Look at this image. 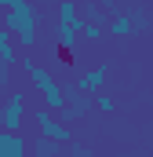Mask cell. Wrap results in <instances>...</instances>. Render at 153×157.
<instances>
[{"label": "cell", "instance_id": "12", "mask_svg": "<svg viewBox=\"0 0 153 157\" xmlns=\"http://www.w3.org/2000/svg\"><path fill=\"white\" fill-rule=\"evenodd\" d=\"M76 11H80V18H84V22H106V15L99 11V4H95V0H84Z\"/></svg>", "mask_w": 153, "mask_h": 157}, {"label": "cell", "instance_id": "8", "mask_svg": "<svg viewBox=\"0 0 153 157\" xmlns=\"http://www.w3.org/2000/svg\"><path fill=\"white\" fill-rule=\"evenodd\" d=\"M0 157H29V143L22 132H0Z\"/></svg>", "mask_w": 153, "mask_h": 157}, {"label": "cell", "instance_id": "2", "mask_svg": "<svg viewBox=\"0 0 153 157\" xmlns=\"http://www.w3.org/2000/svg\"><path fill=\"white\" fill-rule=\"evenodd\" d=\"M22 70L29 73V80H33V88H37L40 95H44V106H47L51 113H58V110L66 106V88H62L58 80L51 77V73H44V70H40V66L33 62V59H29V55L22 59Z\"/></svg>", "mask_w": 153, "mask_h": 157}, {"label": "cell", "instance_id": "16", "mask_svg": "<svg viewBox=\"0 0 153 157\" xmlns=\"http://www.w3.org/2000/svg\"><path fill=\"white\" fill-rule=\"evenodd\" d=\"M11 4H15V0H0V7H4V11H7V7H11Z\"/></svg>", "mask_w": 153, "mask_h": 157}, {"label": "cell", "instance_id": "10", "mask_svg": "<svg viewBox=\"0 0 153 157\" xmlns=\"http://www.w3.org/2000/svg\"><path fill=\"white\" fill-rule=\"evenodd\" d=\"M29 157H58V143H51V139H33L29 143Z\"/></svg>", "mask_w": 153, "mask_h": 157}, {"label": "cell", "instance_id": "13", "mask_svg": "<svg viewBox=\"0 0 153 157\" xmlns=\"http://www.w3.org/2000/svg\"><path fill=\"white\" fill-rule=\"evenodd\" d=\"M91 106H95L99 113H113V110H117V102L110 99V95H106V91H99V95H91Z\"/></svg>", "mask_w": 153, "mask_h": 157}, {"label": "cell", "instance_id": "7", "mask_svg": "<svg viewBox=\"0 0 153 157\" xmlns=\"http://www.w3.org/2000/svg\"><path fill=\"white\" fill-rule=\"evenodd\" d=\"M73 88L80 91V95H99V91L106 88V62H102V66H95V70H88V73H80Z\"/></svg>", "mask_w": 153, "mask_h": 157}, {"label": "cell", "instance_id": "6", "mask_svg": "<svg viewBox=\"0 0 153 157\" xmlns=\"http://www.w3.org/2000/svg\"><path fill=\"white\" fill-rule=\"evenodd\" d=\"M58 113H62V124L88 117V113H91V95H80L73 84H69V88H66V106H62Z\"/></svg>", "mask_w": 153, "mask_h": 157}, {"label": "cell", "instance_id": "17", "mask_svg": "<svg viewBox=\"0 0 153 157\" xmlns=\"http://www.w3.org/2000/svg\"><path fill=\"white\" fill-rule=\"evenodd\" d=\"M0 132H4V113H0Z\"/></svg>", "mask_w": 153, "mask_h": 157}, {"label": "cell", "instance_id": "14", "mask_svg": "<svg viewBox=\"0 0 153 157\" xmlns=\"http://www.w3.org/2000/svg\"><path fill=\"white\" fill-rule=\"evenodd\" d=\"M95 4H99V11H102L106 18H113V15H120V4H117V0H95Z\"/></svg>", "mask_w": 153, "mask_h": 157}, {"label": "cell", "instance_id": "9", "mask_svg": "<svg viewBox=\"0 0 153 157\" xmlns=\"http://www.w3.org/2000/svg\"><path fill=\"white\" fill-rule=\"evenodd\" d=\"M106 33H110V37H131V33H135V18H131V11H120V15H113V18H110V22H106Z\"/></svg>", "mask_w": 153, "mask_h": 157}, {"label": "cell", "instance_id": "15", "mask_svg": "<svg viewBox=\"0 0 153 157\" xmlns=\"http://www.w3.org/2000/svg\"><path fill=\"white\" fill-rule=\"evenodd\" d=\"M69 157H91V150H88V146H84V143H69Z\"/></svg>", "mask_w": 153, "mask_h": 157}, {"label": "cell", "instance_id": "5", "mask_svg": "<svg viewBox=\"0 0 153 157\" xmlns=\"http://www.w3.org/2000/svg\"><path fill=\"white\" fill-rule=\"evenodd\" d=\"M0 113H4V132H18L22 128V121H26V91H11L7 95V102L0 106Z\"/></svg>", "mask_w": 153, "mask_h": 157}, {"label": "cell", "instance_id": "4", "mask_svg": "<svg viewBox=\"0 0 153 157\" xmlns=\"http://www.w3.org/2000/svg\"><path fill=\"white\" fill-rule=\"evenodd\" d=\"M33 124H37V132L44 135V139H51V143H58V146H69V143H73V128H69V124H62V121L55 117L47 106L33 110Z\"/></svg>", "mask_w": 153, "mask_h": 157}, {"label": "cell", "instance_id": "3", "mask_svg": "<svg viewBox=\"0 0 153 157\" xmlns=\"http://www.w3.org/2000/svg\"><path fill=\"white\" fill-rule=\"evenodd\" d=\"M80 26H84V18L76 11V0H58V44L66 48V59H73Z\"/></svg>", "mask_w": 153, "mask_h": 157}, {"label": "cell", "instance_id": "11", "mask_svg": "<svg viewBox=\"0 0 153 157\" xmlns=\"http://www.w3.org/2000/svg\"><path fill=\"white\" fill-rule=\"evenodd\" d=\"M80 37L88 40V44H99V40L106 37V22H84L80 26Z\"/></svg>", "mask_w": 153, "mask_h": 157}, {"label": "cell", "instance_id": "1", "mask_svg": "<svg viewBox=\"0 0 153 157\" xmlns=\"http://www.w3.org/2000/svg\"><path fill=\"white\" fill-rule=\"evenodd\" d=\"M4 29L11 33V40H18L22 48H33L37 44V29H40V11L29 0H15L4 15H0Z\"/></svg>", "mask_w": 153, "mask_h": 157}]
</instances>
